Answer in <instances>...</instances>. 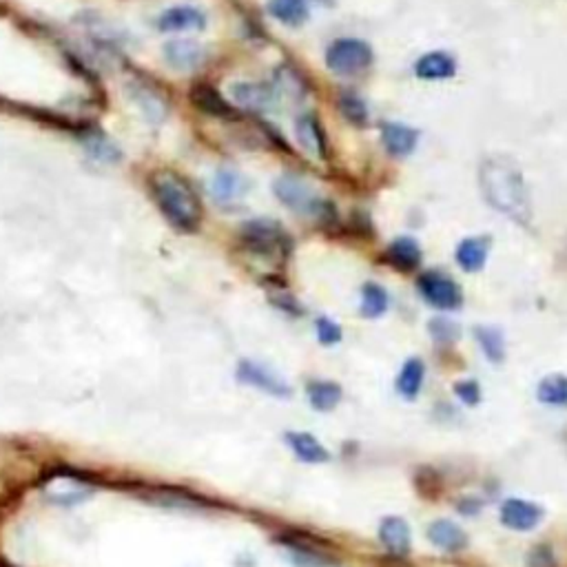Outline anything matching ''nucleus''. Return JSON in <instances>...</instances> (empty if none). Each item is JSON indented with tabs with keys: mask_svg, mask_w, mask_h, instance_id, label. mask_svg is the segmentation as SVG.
Returning <instances> with one entry per match:
<instances>
[{
	"mask_svg": "<svg viewBox=\"0 0 567 567\" xmlns=\"http://www.w3.org/2000/svg\"><path fill=\"white\" fill-rule=\"evenodd\" d=\"M308 401L315 410L328 412L342 401V388L333 381H313L308 384Z\"/></svg>",
	"mask_w": 567,
	"mask_h": 567,
	"instance_id": "bb28decb",
	"label": "nucleus"
},
{
	"mask_svg": "<svg viewBox=\"0 0 567 567\" xmlns=\"http://www.w3.org/2000/svg\"><path fill=\"white\" fill-rule=\"evenodd\" d=\"M295 133L304 151L322 160L326 158V138H324L322 127H319L315 118L313 116L300 118V120H297Z\"/></svg>",
	"mask_w": 567,
	"mask_h": 567,
	"instance_id": "412c9836",
	"label": "nucleus"
},
{
	"mask_svg": "<svg viewBox=\"0 0 567 567\" xmlns=\"http://www.w3.org/2000/svg\"><path fill=\"white\" fill-rule=\"evenodd\" d=\"M45 490H47L51 501L63 505L78 503L91 494L89 481L82 479L80 474H74L69 470H58L49 474L47 481H45Z\"/></svg>",
	"mask_w": 567,
	"mask_h": 567,
	"instance_id": "423d86ee",
	"label": "nucleus"
},
{
	"mask_svg": "<svg viewBox=\"0 0 567 567\" xmlns=\"http://www.w3.org/2000/svg\"><path fill=\"white\" fill-rule=\"evenodd\" d=\"M552 565V554L545 548H536L530 554V567H550Z\"/></svg>",
	"mask_w": 567,
	"mask_h": 567,
	"instance_id": "c9c22d12",
	"label": "nucleus"
},
{
	"mask_svg": "<svg viewBox=\"0 0 567 567\" xmlns=\"http://www.w3.org/2000/svg\"><path fill=\"white\" fill-rule=\"evenodd\" d=\"M455 393L466 406H477L479 401H481V386L472 379L459 381V384L455 386Z\"/></svg>",
	"mask_w": 567,
	"mask_h": 567,
	"instance_id": "f704fd0d",
	"label": "nucleus"
},
{
	"mask_svg": "<svg viewBox=\"0 0 567 567\" xmlns=\"http://www.w3.org/2000/svg\"><path fill=\"white\" fill-rule=\"evenodd\" d=\"M153 198L158 209L171 226L182 233H193L202 224V204L195 191L173 173H158L153 178Z\"/></svg>",
	"mask_w": 567,
	"mask_h": 567,
	"instance_id": "f03ea898",
	"label": "nucleus"
},
{
	"mask_svg": "<svg viewBox=\"0 0 567 567\" xmlns=\"http://www.w3.org/2000/svg\"><path fill=\"white\" fill-rule=\"evenodd\" d=\"M424 375L426 368L419 359H408L401 368L399 377H397V393H399L404 399H415L419 395L421 384H424Z\"/></svg>",
	"mask_w": 567,
	"mask_h": 567,
	"instance_id": "a878e982",
	"label": "nucleus"
},
{
	"mask_svg": "<svg viewBox=\"0 0 567 567\" xmlns=\"http://www.w3.org/2000/svg\"><path fill=\"white\" fill-rule=\"evenodd\" d=\"M501 521L505 528L517 530V532H528L543 521V508L536 503L523 501V499H508L501 505Z\"/></svg>",
	"mask_w": 567,
	"mask_h": 567,
	"instance_id": "9d476101",
	"label": "nucleus"
},
{
	"mask_svg": "<svg viewBox=\"0 0 567 567\" xmlns=\"http://www.w3.org/2000/svg\"><path fill=\"white\" fill-rule=\"evenodd\" d=\"M415 71L424 80H446L457 74V63L446 51H430L417 60Z\"/></svg>",
	"mask_w": 567,
	"mask_h": 567,
	"instance_id": "2eb2a0df",
	"label": "nucleus"
},
{
	"mask_svg": "<svg viewBox=\"0 0 567 567\" xmlns=\"http://www.w3.org/2000/svg\"><path fill=\"white\" fill-rule=\"evenodd\" d=\"M231 96H233V102L237 107H244V109L253 111L271 109L273 102H275V91L268 89L264 85H255V82H240V85H233Z\"/></svg>",
	"mask_w": 567,
	"mask_h": 567,
	"instance_id": "ddd939ff",
	"label": "nucleus"
},
{
	"mask_svg": "<svg viewBox=\"0 0 567 567\" xmlns=\"http://www.w3.org/2000/svg\"><path fill=\"white\" fill-rule=\"evenodd\" d=\"M339 109H342L344 118H346L348 122H353V125H366V120H368V109H366L364 100L362 98L353 96V94H346L339 98Z\"/></svg>",
	"mask_w": 567,
	"mask_h": 567,
	"instance_id": "2f4dec72",
	"label": "nucleus"
},
{
	"mask_svg": "<svg viewBox=\"0 0 567 567\" xmlns=\"http://www.w3.org/2000/svg\"><path fill=\"white\" fill-rule=\"evenodd\" d=\"M317 337L324 346H333V344L342 342V328L328 317H319L317 319Z\"/></svg>",
	"mask_w": 567,
	"mask_h": 567,
	"instance_id": "72a5a7b5",
	"label": "nucleus"
},
{
	"mask_svg": "<svg viewBox=\"0 0 567 567\" xmlns=\"http://www.w3.org/2000/svg\"><path fill=\"white\" fill-rule=\"evenodd\" d=\"M275 193L284 204L306 215H317L319 211L326 206L322 200L315 198V193H313V191L308 189L302 180H297V178L277 180Z\"/></svg>",
	"mask_w": 567,
	"mask_h": 567,
	"instance_id": "6e6552de",
	"label": "nucleus"
},
{
	"mask_svg": "<svg viewBox=\"0 0 567 567\" xmlns=\"http://www.w3.org/2000/svg\"><path fill=\"white\" fill-rule=\"evenodd\" d=\"M428 328H430L432 337L443 344H452L461 337V328H459L452 319H446V317H435Z\"/></svg>",
	"mask_w": 567,
	"mask_h": 567,
	"instance_id": "473e14b6",
	"label": "nucleus"
},
{
	"mask_svg": "<svg viewBox=\"0 0 567 567\" xmlns=\"http://www.w3.org/2000/svg\"><path fill=\"white\" fill-rule=\"evenodd\" d=\"M240 242L253 255L268 260H284L291 253V240L273 220H253L244 224L240 231Z\"/></svg>",
	"mask_w": 567,
	"mask_h": 567,
	"instance_id": "7ed1b4c3",
	"label": "nucleus"
},
{
	"mask_svg": "<svg viewBox=\"0 0 567 567\" xmlns=\"http://www.w3.org/2000/svg\"><path fill=\"white\" fill-rule=\"evenodd\" d=\"M488 251H490L488 237H468V240H463L461 244L457 246L455 257L463 271L474 273L486 264Z\"/></svg>",
	"mask_w": 567,
	"mask_h": 567,
	"instance_id": "aec40b11",
	"label": "nucleus"
},
{
	"mask_svg": "<svg viewBox=\"0 0 567 567\" xmlns=\"http://www.w3.org/2000/svg\"><path fill=\"white\" fill-rule=\"evenodd\" d=\"M268 12L286 27H300L308 18L306 0H271Z\"/></svg>",
	"mask_w": 567,
	"mask_h": 567,
	"instance_id": "393cba45",
	"label": "nucleus"
},
{
	"mask_svg": "<svg viewBox=\"0 0 567 567\" xmlns=\"http://www.w3.org/2000/svg\"><path fill=\"white\" fill-rule=\"evenodd\" d=\"M536 397L541 404L545 406H559V408H567V377L565 375H550V377L541 379L539 388H536Z\"/></svg>",
	"mask_w": 567,
	"mask_h": 567,
	"instance_id": "cd10ccee",
	"label": "nucleus"
},
{
	"mask_svg": "<svg viewBox=\"0 0 567 567\" xmlns=\"http://www.w3.org/2000/svg\"><path fill=\"white\" fill-rule=\"evenodd\" d=\"M386 257L390 260V264L399 271H412L421 264V249L412 237H399L393 244L388 246Z\"/></svg>",
	"mask_w": 567,
	"mask_h": 567,
	"instance_id": "b1692460",
	"label": "nucleus"
},
{
	"mask_svg": "<svg viewBox=\"0 0 567 567\" xmlns=\"http://www.w3.org/2000/svg\"><path fill=\"white\" fill-rule=\"evenodd\" d=\"M142 497H147L149 501L169 505V508H187V510H202V508H213L215 503L206 501L200 494L189 492V490L180 488H167V486H156L149 488L147 492H142Z\"/></svg>",
	"mask_w": 567,
	"mask_h": 567,
	"instance_id": "f8f14e48",
	"label": "nucleus"
},
{
	"mask_svg": "<svg viewBox=\"0 0 567 567\" xmlns=\"http://www.w3.org/2000/svg\"><path fill=\"white\" fill-rule=\"evenodd\" d=\"M87 153L96 160V162L102 164H116L120 160V149L116 147L111 140L102 136H91L85 140Z\"/></svg>",
	"mask_w": 567,
	"mask_h": 567,
	"instance_id": "7c9ffc66",
	"label": "nucleus"
},
{
	"mask_svg": "<svg viewBox=\"0 0 567 567\" xmlns=\"http://www.w3.org/2000/svg\"><path fill=\"white\" fill-rule=\"evenodd\" d=\"M419 293L430 306L441 308V311H455V308L461 306L463 300L457 282L437 271L419 277Z\"/></svg>",
	"mask_w": 567,
	"mask_h": 567,
	"instance_id": "39448f33",
	"label": "nucleus"
},
{
	"mask_svg": "<svg viewBox=\"0 0 567 567\" xmlns=\"http://www.w3.org/2000/svg\"><path fill=\"white\" fill-rule=\"evenodd\" d=\"M237 381L242 384L253 386L257 390H264V393L273 397H291V386L286 384L282 377H277L273 370L264 368L262 364H253V362H242L237 366Z\"/></svg>",
	"mask_w": 567,
	"mask_h": 567,
	"instance_id": "1a4fd4ad",
	"label": "nucleus"
},
{
	"mask_svg": "<svg viewBox=\"0 0 567 567\" xmlns=\"http://www.w3.org/2000/svg\"><path fill=\"white\" fill-rule=\"evenodd\" d=\"M286 441L304 463H326L331 459L326 448L308 432H288Z\"/></svg>",
	"mask_w": 567,
	"mask_h": 567,
	"instance_id": "4be33fe9",
	"label": "nucleus"
},
{
	"mask_svg": "<svg viewBox=\"0 0 567 567\" xmlns=\"http://www.w3.org/2000/svg\"><path fill=\"white\" fill-rule=\"evenodd\" d=\"M370 63H373V49L357 38L335 40L326 51V65L339 76L359 74L368 69Z\"/></svg>",
	"mask_w": 567,
	"mask_h": 567,
	"instance_id": "20e7f679",
	"label": "nucleus"
},
{
	"mask_svg": "<svg viewBox=\"0 0 567 567\" xmlns=\"http://www.w3.org/2000/svg\"><path fill=\"white\" fill-rule=\"evenodd\" d=\"M158 25L162 32H193V29H204L206 18L195 7H173L160 16Z\"/></svg>",
	"mask_w": 567,
	"mask_h": 567,
	"instance_id": "f3484780",
	"label": "nucleus"
},
{
	"mask_svg": "<svg viewBox=\"0 0 567 567\" xmlns=\"http://www.w3.org/2000/svg\"><path fill=\"white\" fill-rule=\"evenodd\" d=\"M428 539L435 548H439L443 552H461L468 548V536L459 528L457 523L452 521L439 519L435 523H430L428 528Z\"/></svg>",
	"mask_w": 567,
	"mask_h": 567,
	"instance_id": "4468645a",
	"label": "nucleus"
},
{
	"mask_svg": "<svg viewBox=\"0 0 567 567\" xmlns=\"http://www.w3.org/2000/svg\"><path fill=\"white\" fill-rule=\"evenodd\" d=\"M388 311V293L379 284H366L362 291V313L364 317H379Z\"/></svg>",
	"mask_w": 567,
	"mask_h": 567,
	"instance_id": "c756f323",
	"label": "nucleus"
},
{
	"mask_svg": "<svg viewBox=\"0 0 567 567\" xmlns=\"http://www.w3.org/2000/svg\"><path fill=\"white\" fill-rule=\"evenodd\" d=\"M191 102L211 118H220V120H233L235 118V107L218 89L204 85V82H200V85L191 89Z\"/></svg>",
	"mask_w": 567,
	"mask_h": 567,
	"instance_id": "9b49d317",
	"label": "nucleus"
},
{
	"mask_svg": "<svg viewBox=\"0 0 567 567\" xmlns=\"http://www.w3.org/2000/svg\"><path fill=\"white\" fill-rule=\"evenodd\" d=\"M381 140H384L386 151L393 153V156H408V153L415 151L417 140H419V133L415 129L406 127V125H397V122H390L381 129Z\"/></svg>",
	"mask_w": 567,
	"mask_h": 567,
	"instance_id": "a211bd4d",
	"label": "nucleus"
},
{
	"mask_svg": "<svg viewBox=\"0 0 567 567\" xmlns=\"http://www.w3.org/2000/svg\"><path fill=\"white\" fill-rule=\"evenodd\" d=\"M474 335H477V342L481 346L483 355L490 359V362H503L505 357V339L501 331L492 326H479L474 328Z\"/></svg>",
	"mask_w": 567,
	"mask_h": 567,
	"instance_id": "c85d7f7f",
	"label": "nucleus"
},
{
	"mask_svg": "<svg viewBox=\"0 0 567 567\" xmlns=\"http://www.w3.org/2000/svg\"><path fill=\"white\" fill-rule=\"evenodd\" d=\"M379 539L386 550L393 554H408L410 550V525L399 517H388L381 521Z\"/></svg>",
	"mask_w": 567,
	"mask_h": 567,
	"instance_id": "6ab92c4d",
	"label": "nucleus"
},
{
	"mask_svg": "<svg viewBox=\"0 0 567 567\" xmlns=\"http://www.w3.org/2000/svg\"><path fill=\"white\" fill-rule=\"evenodd\" d=\"M164 58L180 71L195 69L204 60V49L193 40H171L164 45Z\"/></svg>",
	"mask_w": 567,
	"mask_h": 567,
	"instance_id": "dca6fc26",
	"label": "nucleus"
},
{
	"mask_svg": "<svg viewBox=\"0 0 567 567\" xmlns=\"http://www.w3.org/2000/svg\"><path fill=\"white\" fill-rule=\"evenodd\" d=\"M246 191H249V182L235 171H220L213 178V184H211V193L218 202H233V200L242 198Z\"/></svg>",
	"mask_w": 567,
	"mask_h": 567,
	"instance_id": "5701e85b",
	"label": "nucleus"
},
{
	"mask_svg": "<svg viewBox=\"0 0 567 567\" xmlns=\"http://www.w3.org/2000/svg\"><path fill=\"white\" fill-rule=\"evenodd\" d=\"M479 182H481L483 198L492 209L521 224L530 220L532 206H530L528 189L517 167L505 160H486L479 171Z\"/></svg>",
	"mask_w": 567,
	"mask_h": 567,
	"instance_id": "f257e3e1",
	"label": "nucleus"
},
{
	"mask_svg": "<svg viewBox=\"0 0 567 567\" xmlns=\"http://www.w3.org/2000/svg\"><path fill=\"white\" fill-rule=\"evenodd\" d=\"M280 543L293 554V561L304 567H326L333 563L328 550L317 539H308L300 532H286L280 536Z\"/></svg>",
	"mask_w": 567,
	"mask_h": 567,
	"instance_id": "0eeeda50",
	"label": "nucleus"
}]
</instances>
